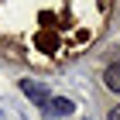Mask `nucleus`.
<instances>
[{"mask_svg":"<svg viewBox=\"0 0 120 120\" xmlns=\"http://www.w3.org/2000/svg\"><path fill=\"white\" fill-rule=\"evenodd\" d=\"M41 110H45V117H69L72 113V103L65 100V96H48L41 103Z\"/></svg>","mask_w":120,"mask_h":120,"instance_id":"nucleus-1","label":"nucleus"},{"mask_svg":"<svg viewBox=\"0 0 120 120\" xmlns=\"http://www.w3.org/2000/svg\"><path fill=\"white\" fill-rule=\"evenodd\" d=\"M103 86L110 93H120V62H110L103 69Z\"/></svg>","mask_w":120,"mask_h":120,"instance_id":"nucleus-2","label":"nucleus"},{"mask_svg":"<svg viewBox=\"0 0 120 120\" xmlns=\"http://www.w3.org/2000/svg\"><path fill=\"white\" fill-rule=\"evenodd\" d=\"M21 89L28 93L34 103H45V100H48V89H45L41 82H31V79H24V82H21Z\"/></svg>","mask_w":120,"mask_h":120,"instance_id":"nucleus-3","label":"nucleus"},{"mask_svg":"<svg viewBox=\"0 0 120 120\" xmlns=\"http://www.w3.org/2000/svg\"><path fill=\"white\" fill-rule=\"evenodd\" d=\"M106 120H120V103H117V106H110V113H106Z\"/></svg>","mask_w":120,"mask_h":120,"instance_id":"nucleus-4","label":"nucleus"}]
</instances>
